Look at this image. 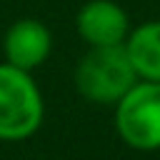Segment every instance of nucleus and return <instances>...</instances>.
<instances>
[{
    "label": "nucleus",
    "instance_id": "obj_1",
    "mask_svg": "<svg viewBox=\"0 0 160 160\" xmlns=\"http://www.w3.org/2000/svg\"><path fill=\"white\" fill-rule=\"evenodd\" d=\"M45 118V100L32 72L0 62V140L20 142L32 138Z\"/></svg>",
    "mask_w": 160,
    "mask_h": 160
},
{
    "label": "nucleus",
    "instance_id": "obj_2",
    "mask_svg": "<svg viewBox=\"0 0 160 160\" xmlns=\"http://www.w3.org/2000/svg\"><path fill=\"white\" fill-rule=\"evenodd\" d=\"M75 90L98 105H115L135 82L138 75L125 52V45L90 48L75 65Z\"/></svg>",
    "mask_w": 160,
    "mask_h": 160
},
{
    "label": "nucleus",
    "instance_id": "obj_3",
    "mask_svg": "<svg viewBox=\"0 0 160 160\" xmlns=\"http://www.w3.org/2000/svg\"><path fill=\"white\" fill-rule=\"evenodd\" d=\"M115 130L132 150H160V82L138 80L115 102Z\"/></svg>",
    "mask_w": 160,
    "mask_h": 160
},
{
    "label": "nucleus",
    "instance_id": "obj_4",
    "mask_svg": "<svg viewBox=\"0 0 160 160\" xmlns=\"http://www.w3.org/2000/svg\"><path fill=\"white\" fill-rule=\"evenodd\" d=\"M75 30L88 48L122 45L130 32V18L115 0H88L75 15Z\"/></svg>",
    "mask_w": 160,
    "mask_h": 160
},
{
    "label": "nucleus",
    "instance_id": "obj_5",
    "mask_svg": "<svg viewBox=\"0 0 160 160\" xmlns=\"http://www.w3.org/2000/svg\"><path fill=\"white\" fill-rule=\"evenodd\" d=\"M2 52H5L8 65L32 72L35 68H40L50 58L52 35L45 22H40L35 18H20L5 30Z\"/></svg>",
    "mask_w": 160,
    "mask_h": 160
},
{
    "label": "nucleus",
    "instance_id": "obj_6",
    "mask_svg": "<svg viewBox=\"0 0 160 160\" xmlns=\"http://www.w3.org/2000/svg\"><path fill=\"white\" fill-rule=\"evenodd\" d=\"M122 45L138 80L160 82V20H148L130 28Z\"/></svg>",
    "mask_w": 160,
    "mask_h": 160
}]
</instances>
